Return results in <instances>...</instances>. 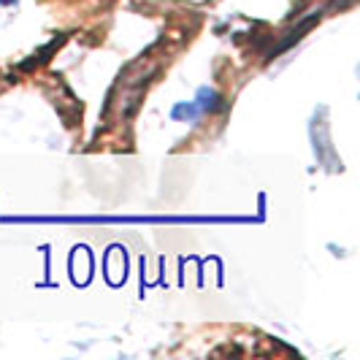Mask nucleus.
Wrapping results in <instances>:
<instances>
[{"label":"nucleus","mask_w":360,"mask_h":360,"mask_svg":"<svg viewBox=\"0 0 360 360\" xmlns=\"http://www.w3.org/2000/svg\"><path fill=\"white\" fill-rule=\"evenodd\" d=\"M174 120H181V122H195L198 117H203V108L195 103V101H187V103H179V106L171 111Z\"/></svg>","instance_id":"1"},{"label":"nucleus","mask_w":360,"mask_h":360,"mask_svg":"<svg viewBox=\"0 0 360 360\" xmlns=\"http://www.w3.org/2000/svg\"><path fill=\"white\" fill-rule=\"evenodd\" d=\"M0 3H14V0H0Z\"/></svg>","instance_id":"2"}]
</instances>
